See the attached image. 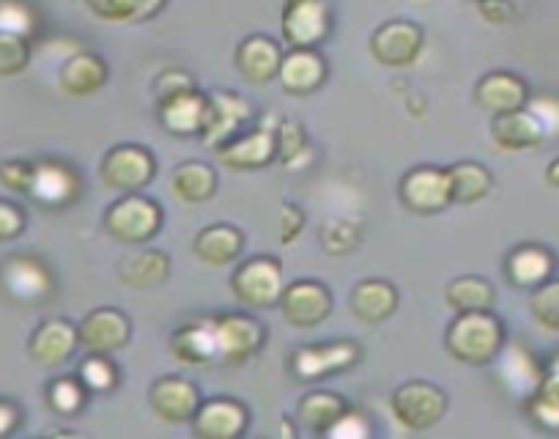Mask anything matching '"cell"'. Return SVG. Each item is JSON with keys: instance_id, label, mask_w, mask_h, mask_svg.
<instances>
[{"instance_id": "4", "label": "cell", "mask_w": 559, "mask_h": 439, "mask_svg": "<svg viewBox=\"0 0 559 439\" xmlns=\"http://www.w3.org/2000/svg\"><path fill=\"white\" fill-rule=\"evenodd\" d=\"M102 181L118 192H140L157 176V159L146 146L138 143H121L110 149L102 159Z\"/></svg>"}, {"instance_id": "29", "label": "cell", "mask_w": 559, "mask_h": 439, "mask_svg": "<svg viewBox=\"0 0 559 439\" xmlns=\"http://www.w3.org/2000/svg\"><path fill=\"white\" fill-rule=\"evenodd\" d=\"M241 248H245L241 232L234 226H225V223L203 228L195 237V242H192V250H195L198 259L209 266L234 264V261L239 259Z\"/></svg>"}, {"instance_id": "51", "label": "cell", "mask_w": 559, "mask_h": 439, "mask_svg": "<svg viewBox=\"0 0 559 439\" xmlns=\"http://www.w3.org/2000/svg\"><path fill=\"white\" fill-rule=\"evenodd\" d=\"M165 0H134V23L152 20L163 12Z\"/></svg>"}, {"instance_id": "52", "label": "cell", "mask_w": 559, "mask_h": 439, "mask_svg": "<svg viewBox=\"0 0 559 439\" xmlns=\"http://www.w3.org/2000/svg\"><path fill=\"white\" fill-rule=\"evenodd\" d=\"M17 423H20V412L14 410L9 401H0V437L12 434L14 428H17Z\"/></svg>"}, {"instance_id": "1", "label": "cell", "mask_w": 559, "mask_h": 439, "mask_svg": "<svg viewBox=\"0 0 559 439\" xmlns=\"http://www.w3.org/2000/svg\"><path fill=\"white\" fill-rule=\"evenodd\" d=\"M504 346L502 321L491 310L480 313H459L448 330L450 355L469 366H488L499 357Z\"/></svg>"}, {"instance_id": "14", "label": "cell", "mask_w": 559, "mask_h": 439, "mask_svg": "<svg viewBox=\"0 0 559 439\" xmlns=\"http://www.w3.org/2000/svg\"><path fill=\"white\" fill-rule=\"evenodd\" d=\"M219 163L236 170H255L277 157V132L272 127H252L241 130L228 143L217 149Z\"/></svg>"}, {"instance_id": "43", "label": "cell", "mask_w": 559, "mask_h": 439, "mask_svg": "<svg viewBox=\"0 0 559 439\" xmlns=\"http://www.w3.org/2000/svg\"><path fill=\"white\" fill-rule=\"evenodd\" d=\"M526 410H530L532 420H535L537 426L554 428V431L559 428V399L557 395L537 390L532 399H526Z\"/></svg>"}, {"instance_id": "6", "label": "cell", "mask_w": 559, "mask_h": 439, "mask_svg": "<svg viewBox=\"0 0 559 439\" xmlns=\"http://www.w3.org/2000/svg\"><path fill=\"white\" fill-rule=\"evenodd\" d=\"M330 31L332 14L326 0H288L283 12V39L292 50H316Z\"/></svg>"}, {"instance_id": "16", "label": "cell", "mask_w": 559, "mask_h": 439, "mask_svg": "<svg viewBox=\"0 0 559 439\" xmlns=\"http://www.w3.org/2000/svg\"><path fill=\"white\" fill-rule=\"evenodd\" d=\"M148 401L165 423H190L201 406V393L185 377H163L148 390Z\"/></svg>"}, {"instance_id": "25", "label": "cell", "mask_w": 559, "mask_h": 439, "mask_svg": "<svg viewBox=\"0 0 559 439\" xmlns=\"http://www.w3.org/2000/svg\"><path fill=\"white\" fill-rule=\"evenodd\" d=\"M176 360L187 366H209L217 363V339H214V319H195L179 327L170 341Z\"/></svg>"}, {"instance_id": "21", "label": "cell", "mask_w": 559, "mask_h": 439, "mask_svg": "<svg viewBox=\"0 0 559 439\" xmlns=\"http://www.w3.org/2000/svg\"><path fill=\"white\" fill-rule=\"evenodd\" d=\"M236 69L241 72V78L250 80V83L263 85L272 83L280 74V63H283V47L272 39V36H247L239 47H236Z\"/></svg>"}, {"instance_id": "31", "label": "cell", "mask_w": 559, "mask_h": 439, "mask_svg": "<svg viewBox=\"0 0 559 439\" xmlns=\"http://www.w3.org/2000/svg\"><path fill=\"white\" fill-rule=\"evenodd\" d=\"M170 275V256L163 250H138L118 266V277L132 288L163 286Z\"/></svg>"}, {"instance_id": "53", "label": "cell", "mask_w": 559, "mask_h": 439, "mask_svg": "<svg viewBox=\"0 0 559 439\" xmlns=\"http://www.w3.org/2000/svg\"><path fill=\"white\" fill-rule=\"evenodd\" d=\"M546 181L551 187H559V157L554 159V163H548V168H546Z\"/></svg>"}, {"instance_id": "47", "label": "cell", "mask_w": 559, "mask_h": 439, "mask_svg": "<svg viewBox=\"0 0 559 439\" xmlns=\"http://www.w3.org/2000/svg\"><path fill=\"white\" fill-rule=\"evenodd\" d=\"M305 228V212L297 206V203L286 201L283 209H280V242L283 245H294L297 237L302 234Z\"/></svg>"}, {"instance_id": "50", "label": "cell", "mask_w": 559, "mask_h": 439, "mask_svg": "<svg viewBox=\"0 0 559 439\" xmlns=\"http://www.w3.org/2000/svg\"><path fill=\"white\" fill-rule=\"evenodd\" d=\"M477 9L491 25H510L519 14L513 0H477Z\"/></svg>"}, {"instance_id": "24", "label": "cell", "mask_w": 559, "mask_h": 439, "mask_svg": "<svg viewBox=\"0 0 559 439\" xmlns=\"http://www.w3.org/2000/svg\"><path fill=\"white\" fill-rule=\"evenodd\" d=\"M31 195L47 206H63L72 203L80 192V179L69 165L45 159L34 165V181H31Z\"/></svg>"}, {"instance_id": "36", "label": "cell", "mask_w": 559, "mask_h": 439, "mask_svg": "<svg viewBox=\"0 0 559 439\" xmlns=\"http://www.w3.org/2000/svg\"><path fill=\"white\" fill-rule=\"evenodd\" d=\"M88 401V390L78 377H58L47 388V404L56 415H78Z\"/></svg>"}, {"instance_id": "7", "label": "cell", "mask_w": 559, "mask_h": 439, "mask_svg": "<svg viewBox=\"0 0 559 439\" xmlns=\"http://www.w3.org/2000/svg\"><path fill=\"white\" fill-rule=\"evenodd\" d=\"M359 357H362V349L354 341H330V344H310L297 349L292 368L302 382H316V379L348 371L357 366Z\"/></svg>"}, {"instance_id": "44", "label": "cell", "mask_w": 559, "mask_h": 439, "mask_svg": "<svg viewBox=\"0 0 559 439\" xmlns=\"http://www.w3.org/2000/svg\"><path fill=\"white\" fill-rule=\"evenodd\" d=\"M370 420L362 415V412H352L346 410L335 423L330 426L326 437H335V439H365L370 437Z\"/></svg>"}, {"instance_id": "26", "label": "cell", "mask_w": 559, "mask_h": 439, "mask_svg": "<svg viewBox=\"0 0 559 439\" xmlns=\"http://www.w3.org/2000/svg\"><path fill=\"white\" fill-rule=\"evenodd\" d=\"M277 78L288 94H313L326 80V61L316 50H292L283 56Z\"/></svg>"}, {"instance_id": "3", "label": "cell", "mask_w": 559, "mask_h": 439, "mask_svg": "<svg viewBox=\"0 0 559 439\" xmlns=\"http://www.w3.org/2000/svg\"><path fill=\"white\" fill-rule=\"evenodd\" d=\"M392 415L408 431H428L448 412V395L431 382H406L392 393Z\"/></svg>"}, {"instance_id": "18", "label": "cell", "mask_w": 559, "mask_h": 439, "mask_svg": "<svg viewBox=\"0 0 559 439\" xmlns=\"http://www.w3.org/2000/svg\"><path fill=\"white\" fill-rule=\"evenodd\" d=\"M0 281L17 302H39L52 294V275L34 256H14L0 270Z\"/></svg>"}, {"instance_id": "2", "label": "cell", "mask_w": 559, "mask_h": 439, "mask_svg": "<svg viewBox=\"0 0 559 439\" xmlns=\"http://www.w3.org/2000/svg\"><path fill=\"white\" fill-rule=\"evenodd\" d=\"M163 220V206L157 201L140 195V192H127L105 212V228L118 242L143 245L157 237Z\"/></svg>"}, {"instance_id": "11", "label": "cell", "mask_w": 559, "mask_h": 439, "mask_svg": "<svg viewBox=\"0 0 559 439\" xmlns=\"http://www.w3.org/2000/svg\"><path fill=\"white\" fill-rule=\"evenodd\" d=\"M280 313L299 330H313L332 313V294L319 281H294L280 294Z\"/></svg>"}, {"instance_id": "49", "label": "cell", "mask_w": 559, "mask_h": 439, "mask_svg": "<svg viewBox=\"0 0 559 439\" xmlns=\"http://www.w3.org/2000/svg\"><path fill=\"white\" fill-rule=\"evenodd\" d=\"M187 88H195V80H192L185 69H165V72L154 80V91H157L159 99H165V96H174V94H179V91H187Z\"/></svg>"}, {"instance_id": "54", "label": "cell", "mask_w": 559, "mask_h": 439, "mask_svg": "<svg viewBox=\"0 0 559 439\" xmlns=\"http://www.w3.org/2000/svg\"><path fill=\"white\" fill-rule=\"evenodd\" d=\"M548 373H559V355L548 363Z\"/></svg>"}, {"instance_id": "19", "label": "cell", "mask_w": 559, "mask_h": 439, "mask_svg": "<svg viewBox=\"0 0 559 439\" xmlns=\"http://www.w3.org/2000/svg\"><path fill=\"white\" fill-rule=\"evenodd\" d=\"M80 346L78 327L67 319H47L36 327V333L31 335L28 352L39 366L56 368L63 366L74 349Z\"/></svg>"}, {"instance_id": "20", "label": "cell", "mask_w": 559, "mask_h": 439, "mask_svg": "<svg viewBox=\"0 0 559 439\" xmlns=\"http://www.w3.org/2000/svg\"><path fill=\"white\" fill-rule=\"evenodd\" d=\"M497 360L499 382H502V388L508 390L510 395H515V399H532V395L540 390L546 371L537 366V360L532 357V352L526 349V346L510 344L508 349L502 346Z\"/></svg>"}, {"instance_id": "28", "label": "cell", "mask_w": 559, "mask_h": 439, "mask_svg": "<svg viewBox=\"0 0 559 439\" xmlns=\"http://www.w3.org/2000/svg\"><path fill=\"white\" fill-rule=\"evenodd\" d=\"M107 63L94 52H78L69 58L58 74V85L69 96H91L107 83Z\"/></svg>"}, {"instance_id": "39", "label": "cell", "mask_w": 559, "mask_h": 439, "mask_svg": "<svg viewBox=\"0 0 559 439\" xmlns=\"http://www.w3.org/2000/svg\"><path fill=\"white\" fill-rule=\"evenodd\" d=\"M274 132H277L280 163L288 165V168H297V165H302L305 154H310L308 138H305L302 124H297V121H283V124H280Z\"/></svg>"}, {"instance_id": "35", "label": "cell", "mask_w": 559, "mask_h": 439, "mask_svg": "<svg viewBox=\"0 0 559 439\" xmlns=\"http://www.w3.org/2000/svg\"><path fill=\"white\" fill-rule=\"evenodd\" d=\"M346 401L337 393H330V390H316V393H308L302 401H299V423L305 428H310L313 434H326L332 423L346 412Z\"/></svg>"}, {"instance_id": "34", "label": "cell", "mask_w": 559, "mask_h": 439, "mask_svg": "<svg viewBox=\"0 0 559 439\" xmlns=\"http://www.w3.org/2000/svg\"><path fill=\"white\" fill-rule=\"evenodd\" d=\"M453 203H477L491 192L493 176L480 163H455L448 168Z\"/></svg>"}, {"instance_id": "17", "label": "cell", "mask_w": 559, "mask_h": 439, "mask_svg": "<svg viewBox=\"0 0 559 439\" xmlns=\"http://www.w3.org/2000/svg\"><path fill=\"white\" fill-rule=\"evenodd\" d=\"M206 114L209 99L198 88H187L159 99V121H163L165 130L179 138L201 135L203 127H206Z\"/></svg>"}, {"instance_id": "30", "label": "cell", "mask_w": 559, "mask_h": 439, "mask_svg": "<svg viewBox=\"0 0 559 439\" xmlns=\"http://www.w3.org/2000/svg\"><path fill=\"white\" fill-rule=\"evenodd\" d=\"M504 270H508L510 283H515V286L537 288L551 277L554 256L540 245H521L508 256Z\"/></svg>"}, {"instance_id": "23", "label": "cell", "mask_w": 559, "mask_h": 439, "mask_svg": "<svg viewBox=\"0 0 559 439\" xmlns=\"http://www.w3.org/2000/svg\"><path fill=\"white\" fill-rule=\"evenodd\" d=\"M491 138L504 152H526V149L540 146L546 130L530 107H521V110L493 116Z\"/></svg>"}, {"instance_id": "9", "label": "cell", "mask_w": 559, "mask_h": 439, "mask_svg": "<svg viewBox=\"0 0 559 439\" xmlns=\"http://www.w3.org/2000/svg\"><path fill=\"white\" fill-rule=\"evenodd\" d=\"M403 206L414 214H439L453 203L450 195L448 168H433V165H419L412 168L401 181Z\"/></svg>"}, {"instance_id": "5", "label": "cell", "mask_w": 559, "mask_h": 439, "mask_svg": "<svg viewBox=\"0 0 559 439\" xmlns=\"http://www.w3.org/2000/svg\"><path fill=\"white\" fill-rule=\"evenodd\" d=\"M236 299L247 308H272L280 302L283 294V266L272 256H255L239 264V270L230 277Z\"/></svg>"}, {"instance_id": "22", "label": "cell", "mask_w": 559, "mask_h": 439, "mask_svg": "<svg viewBox=\"0 0 559 439\" xmlns=\"http://www.w3.org/2000/svg\"><path fill=\"white\" fill-rule=\"evenodd\" d=\"M477 105L491 110L493 116L521 110L530 102V88L524 80L513 72H488L475 85Z\"/></svg>"}, {"instance_id": "40", "label": "cell", "mask_w": 559, "mask_h": 439, "mask_svg": "<svg viewBox=\"0 0 559 439\" xmlns=\"http://www.w3.org/2000/svg\"><path fill=\"white\" fill-rule=\"evenodd\" d=\"M359 245V226L354 220H330L321 228V248L330 256L352 253Z\"/></svg>"}, {"instance_id": "8", "label": "cell", "mask_w": 559, "mask_h": 439, "mask_svg": "<svg viewBox=\"0 0 559 439\" xmlns=\"http://www.w3.org/2000/svg\"><path fill=\"white\" fill-rule=\"evenodd\" d=\"M214 339H217V363H245L263 346V324L247 313L214 316Z\"/></svg>"}, {"instance_id": "32", "label": "cell", "mask_w": 559, "mask_h": 439, "mask_svg": "<svg viewBox=\"0 0 559 439\" xmlns=\"http://www.w3.org/2000/svg\"><path fill=\"white\" fill-rule=\"evenodd\" d=\"M170 190L187 203H206L217 192V174L206 163H181L170 174Z\"/></svg>"}, {"instance_id": "27", "label": "cell", "mask_w": 559, "mask_h": 439, "mask_svg": "<svg viewBox=\"0 0 559 439\" xmlns=\"http://www.w3.org/2000/svg\"><path fill=\"white\" fill-rule=\"evenodd\" d=\"M352 313L365 324H381L397 310V288L390 281H362L352 292Z\"/></svg>"}, {"instance_id": "41", "label": "cell", "mask_w": 559, "mask_h": 439, "mask_svg": "<svg viewBox=\"0 0 559 439\" xmlns=\"http://www.w3.org/2000/svg\"><path fill=\"white\" fill-rule=\"evenodd\" d=\"M31 61V47L25 36L0 31V78L20 74Z\"/></svg>"}, {"instance_id": "48", "label": "cell", "mask_w": 559, "mask_h": 439, "mask_svg": "<svg viewBox=\"0 0 559 439\" xmlns=\"http://www.w3.org/2000/svg\"><path fill=\"white\" fill-rule=\"evenodd\" d=\"M25 232V214L17 203L0 201V242L17 239Z\"/></svg>"}, {"instance_id": "10", "label": "cell", "mask_w": 559, "mask_h": 439, "mask_svg": "<svg viewBox=\"0 0 559 439\" xmlns=\"http://www.w3.org/2000/svg\"><path fill=\"white\" fill-rule=\"evenodd\" d=\"M370 52L381 67H412L423 52V28L417 23H408V20L384 23L370 36Z\"/></svg>"}, {"instance_id": "37", "label": "cell", "mask_w": 559, "mask_h": 439, "mask_svg": "<svg viewBox=\"0 0 559 439\" xmlns=\"http://www.w3.org/2000/svg\"><path fill=\"white\" fill-rule=\"evenodd\" d=\"M78 379L85 384L88 393H110V390H116L118 384V371L110 363V357L88 352V357L80 363Z\"/></svg>"}, {"instance_id": "15", "label": "cell", "mask_w": 559, "mask_h": 439, "mask_svg": "<svg viewBox=\"0 0 559 439\" xmlns=\"http://www.w3.org/2000/svg\"><path fill=\"white\" fill-rule=\"evenodd\" d=\"M247 415L245 404L236 399H219L201 401L195 417H192V431L201 439H236L247 431Z\"/></svg>"}, {"instance_id": "45", "label": "cell", "mask_w": 559, "mask_h": 439, "mask_svg": "<svg viewBox=\"0 0 559 439\" xmlns=\"http://www.w3.org/2000/svg\"><path fill=\"white\" fill-rule=\"evenodd\" d=\"M31 181H34V163H25V159L0 163V185L3 187L14 192H28Z\"/></svg>"}, {"instance_id": "12", "label": "cell", "mask_w": 559, "mask_h": 439, "mask_svg": "<svg viewBox=\"0 0 559 439\" xmlns=\"http://www.w3.org/2000/svg\"><path fill=\"white\" fill-rule=\"evenodd\" d=\"M209 99V114L206 127H203V143L212 149H219L228 143L230 138L239 135L245 130L247 121L252 119V105L241 94H230V91H214L206 94Z\"/></svg>"}, {"instance_id": "46", "label": "cell", "mask_w": 559, "mask_h": 439, "mask_svg": "<svg viewBox=\"0 0 559 439\" xmlns=\"http://www.w3.org/2000/svg\"><path fill=\"white\" fill-rule=\"evenodd\" d=\"M88 9L107 23H134V0H88Z\"/></svg>"}, {"instance_id": "38", "label": "cell", "mask_w": 559, "mask_h": 439, "mask_svg": "<svg viewBox=\"0 0 559 439\" xmlns=\"http://www.w3.org/2000/svg\"><path fill=\"white\" fill-rule=\"evenodd\" d=\"M532 319L548 330V333H559V281H546L532 292L530 299Z\"/></svg>"}, {"instance_id": "33", "label": "cell", "mask_w": 559, "mask_h": 439, "mask_svg": "<svg viewBox=\"0 0 559 439\" xmlns=\"http://www.w3.org/2000/svg\"><path fill=\"white\" fill-rule=\"evenodd\" d=\"M444 299L455 313H480V310H491L497 302V292L486 277L464 275L455 277L444 288Z\"/></svg>"}, {"instance_id": "13", "label": "cell", "mask_w": 559, "mask_h": 439, "mask_svg": "<svg viewBox=\"0 0 559 439\" xmlns=\"http://www.w3.org/2000/svg\"><path fill=\"white\" fill-rule=\"evenodd\" d=\"M132 335V324L118 308H96L78 324V341L85 352L110 355L123 349Z\"/></svg>"}, {"instance_id": "42", "label": "cell", "mask_w": 559, "mask_h": 439, "mask_svg": "<svg viewBox=\"0 0 559 439\" xmlns=\"http://www.w3.org/2000/svg\"><path fill=\"white\" fill-rule=\"evenodd\" d=\"M0 31L28 39L36 31V17L23 0H0Z\"/></svg>"}]
</instances>
